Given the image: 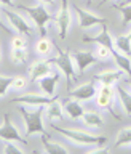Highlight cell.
Listing matches in <instances>:
<instances>
[{"mask_svg": "<svg viewBox=\"0 0 131 154\" xmlns=\"http://www.w3.org/2000/svg\"><path fill=\"white\" fill-rule=\"evenodd\" d=\"M19 112H21L24 122H26V137H31L34 133H42V135L46 133L45 127H43L45 106H35L34 111H29L22 106H19Z\"/></svg>", "mask_w": 131, "mask_h": 154, "instance_id": "6da1fadb", "label": "cell"}, {"mask_svg": "<svg viewBox=\"0 0 131 154\" xmlns=\"http://www.w3.org/2000/svg\"><path fill=\"white\" fill-rule=\"evenodd\" d=\"M53 128L58 133H61L62 137H66L67 140L74 141L77 144H88V146H103L106 144V137H96V135H90L86 132H80V130H70V128H62L58 125H53Z\"/></svg>", "mask_w": 131, "mask_h": 154, "instance_id": "7a4b0ae2", "label": "cell"}, {"mask_svg": "<svg viewBox=\"0 0 131 154\" xmlns=\"http://www.w3.org/2000/svg\"><path fill=\"white\" fill-rule=\"evenodd\" d=\"M18 8L27 11V14L32 18V21L35 23L38 32H40V35L46 37V23L53 19V14L48 11L43 5H40V3L34 5V7H24V5H21V7H18Z\"/></svg>", "mask_w": 131, "mask_h": 154, "instance_id": "3957f363", "label": "cell"}, {"mask_svg": "<svg viewBox=\"0 0 131 154\" xmlns=\"http://www.w3.org/2000/svg\"><path fill=\"white\" fill-rule=\"evenodd\" d=\"M58 56L55 58V63L58 64V67L62 71V74L66 75V82H67V87H72V82H74L75 77H79L75 74V67H74V58L69 55L67 50H61L58 48Z\"/></svg>", "mask_w": 131, "mask_h": 154, "instance_id": "277c9868", "label": "cell"}, {"mask_svg": "<svg viewBox=\"0 0 131 154\" xmlns=\"http://www.w3.org/2000/svg\"><path fill=\"white\" fill-rule=\"evenodd\" d=\"M56 26H58L59 37L64 40L67 37V32H69V27H70V8H69L67 0H62L59 13H58V16H56Z\"/></svg>", "mask_w": 131, "mask_h": 154, "instance_id": "5b68a950", "label": "cell"}, {"mask_svg": "<svg viewBox=\"0 0 131 154\" xmlns=\"http://www.w3.org/2000/svg\"><path fill=\"white\" fill-rule=\"evenodd\" d=\"M55 63V58H50V60H37L29 69V74H31V80L32 82H38L42 77H45L48 74H51V66Z\"/></svg>", "mask_w": 131, "mask_h": 154, "instance_id": "8992f818", "label": "cell"}, {"mask_svg": "<svg viewBox=\"0 0 131 154\" xmlns=\"http://www.w3.org/2000/svg\"><path fill=\"white\" fill-rule=\"evenodd\" d=\"M0 138H2L3 141H19V143H24V144H26V141L22 140V137L19 135V132L16 130V127L13 125V122L10 120V117H8L7 114H5L3 119H2Z\"/></svg>", "mask_w": 131, "mask_h": 154, "instance_id": "52a82bcc", "label": "cell"}, {"mask_svg": "<svg viewBox=\"0 0 131 154\" xmlns=\"http://www.w3.org/2000/svg\"><path fill=\"white\" fill-rule=\"evenodd\" d=\"M55 100H58L56 96H50V95H35V93H27L22 96L14 98V103L18 104H29V106H48L50 103H53Z\"/></svg>", "mask_w": 131, "mask_h": 154, "instance_id": "ba28073f", "label": "cell"}, {"mask_svg": "<svg viewBox=\"0 0 131 154\" xmlns=\"http://www.w3.org/2000/svg\"><path fill=\"white\" fill-rule=\"evenodd\" d=\"M72 58H74V61H75L77 67H79L80 74H83L91 64L101 61L98 58V55H94V53H91V51H74L72 53Z\"/></svg>", "mask_w": 131, "mask_h": 154, "instance_id": "9c48e42d", "label": "cell"}, {"mask_svg": "<svg viewBox=\"0 0 131 154\" xmlns=\"http://www.w3.org/2000/svg\"><path fill=\"white\" fill-rule=\"evenodd\" d=\"M82 42H93V43H98V45H104V47H107L110 51L115 50V42H114V37L110 35V32H109V29L106 24H103V31H101L96 37H88V35H83L82 37Z\"/></svg>", "mask_w": 131, "mask_h": 154, "instance_id": "30bf717a", "label": "cell"}, {"mask_svg": "<svg viewBox=\"0 0 131 154\" xmlns=\"http://www.w3.org/2000/svg\"><path fill=\"white\" fill-rule=\"evenodd\" d=\"M2 11H3V16L8 19L10 24H11L18 32L26 34V35H29V34L32 32V27L29 26V24L26 23V19H24L22 16H19L16 11H11V10H7V8H3Z\"/></svg>", "mask_w": 131, "mask_h": 154, "instance_id": "8fae6325", "label": "cell"}, {"mask_svg": "<svg viewBox=\"0 0 131 154\" xmlns=\"http://www.w3.org/2000/svg\"><path fill=\"white\" fill-rule=\"evenodd\" d=\"M74 11L79 14V24L80 27H93L96 24H106V18H101V16H96V14L90 13V11H85V10H82L80 7H75Z\"/></svg>", "mask_w": 131, "mask_h": 154, "instance_id": "7c38bea8", "label": "cell"}, {"mask_svg": "<svg viewBox=\"0 0 131 154\" xmlns=\"http://www.w3.org/2000/svg\"><path fill=\"white\" fill-rule=\"evenodd\" d=\"M114 103V85H101L96 95V104L101 109H110Z\"/></svg>", "mask_w": 131, "mask_h": 154, "instance_id": "4fadbf2b", "label": "cell"}, {"mask_svg": "<svg viewBox=\"0 0 131 154\" xmlns=\"http://www.w3.org/2000/svg\"><path fill=\"white\" fill-rule=\"evenodd\" d=\"M69 95L75 100L86 101V100H91L96 95V87L93 82H86V84L79 85L75 90H69Z\"/></svg>", "mask_w": 131, "mask_h": 154, "instance_id": "5bb4252c", "label": "cell"}, {"mask_svg": "<svg viewBox=\"0 0 131 154\" xmlns=\"http://www.w3.org/2000/svg\"><path fill=\"white\" fill-rule=\"evenodd\" d=\"M58 80H59V74H58V72H53V74H48L45 77H42V79L38 80V85H40V88L45 95L55 96Z\"/></svg>", "mask_w": 131, "mask_h": 154, "instance_id": "9a60e30c", "label": "cell"}, {"mask_svg": "<svg viewBox=\"0 0 131 154\" xmlns=\"http://www.w3.org/2000/svg\"><path fill=\"white\" fill-rule=\"evenodd\" d=\"M122 71H114V69H109V71H104L101 74L94 75V80H98L101 85H115L117 82L122 79Z\"/></svg>", "mask_w": 131, "mask_h": 154, "instance_id": "2e32d148", "label": "cell"}, {"mask_svg": "<svg viewBox=\"0 0 131 154\" xmlns=\"http://www.w3.org/2000/svg\"><path fill=\"white\" fill-rule=\"evenodd\" d=\"M112 56H114V60L118 64L120 69H122L123 72H127V75L131 79V60H130V56L122 53V51H118L117 48L112 50Z\"/></svg>", "mask_w": 131, "mask_h": 154, "instance_id": "e0dca14e", "label": "cell"}, {"mask_svg": "<svg viewBox=\"0 0 131 154\" xmlns=\"http://www.w3.org/2000/svg\"><path fill=\"white\" fill-rule=\"evenodd\" d=\"M42 144H43V148H45V151L50 152V154H67L69 152V149H67L64 144L55 143V141H48V135L46 133L42 137Z\"/></svg>", "mask_w": 131, "mask_h": 154, "instance_id": "ac0fdd59", "label": "cell"}, {"mask_svg": "<svg viewBox=\"0 0 131 154\" xmlns=\"http://www.w3.org/2000/svg\"><path fill=\"white\" fill-rule=\"evenodd\" d=\"M64 111L66 114L69 116L70 119H82L85 114L83 108H82V104L79 103V101H67V103L64 104Z\"/></svg>", "mask_w": 131, "mask_h": 154, "instance_id": "d6986e66", "label": "cell"}, {"mask_svg": "<svg viewBox=\"0 0 131 154\" xmlns=\"http://www.w3.org/2000/svg\"><path fill=\"white\" fill-rule=\"evenodd\" d=\"M45 112L48 116L50 120H61L62 119V106L58 100H55L53 103H50L48 106H45Z\"/></svg>", "mask_w": 131, "mask_h": 154, "instance_id": "ffe728a7", "label": "cell"}, {"mask_svg": "<svg viewBox=\"0 0 131 154\" xmlns=\"http://www.w3.org/2000/svg\"><path fill=\"white\" fill-rule=\"evenodd\" d=\"M82 119H83V122L91 128H99L101 125L104 124L103 117H101L98 112H94V111H85V114H83Z\"/></svg>", "mask_w": 131, "mask_h": 154, "instance_id": "44dd1931", "label": "cell"}, {"mask_svg": "<svg viewBox=\"0 0 131 154\" xmlns=\"http://www.w3.org/2000/svg\"><path fill=\"white\" fill-rule=\"evenodd\" d=\"M117 93H118V98H120V103H122V108L125 111V114L131 116V95L123 88V87H117Z\"/></svg>", "mask_w": 131, "mask_h": 154, "instance_id": "7402d4cb", "label": "cell"}, {"mask_svg": "<svg viewBox=\"0 0 131 154\" xmlns=\"http://www.w3.org/2000/svg\"><path fill=\"white\" fill-rule=\"evenodd\" d=\"M115 47H117L118 51L131 56V38H130V35H118L115 38Z\"/></svg>", "mask_w": 131, "mask_h": 154, "instance_id": "603a6c76", "label": "cell"}, {"mask_svg": "<svg viewBox=\"0 0 131 154\" xmlns=\"http://www.w3.org/2000/svg\"><path fill=\"white\" fill-rule=\"evenodd\" d=\"M131 143V127H125L118 132L117 141L114 143V148H120V146H127Z\"/></svg>", "mask_w": 131, "mask_h": 154, "instance_id": "cb8c5ba5", "label": "cell"}, {"mask_svg": "<svg viewBox=\"0 0 131 154\" xmlns=\"http://www.w3.org/2000/svg\"><path fill=\"white\" fill-rule=\"evenodd\" d=\"M10 58L16 64H22L27 61V50L26 48H11L10 50Z\"/></svg>", "mask_w": 131, "mask_h": 154, "instance_id": "d4e9b609", "label": "cell"}, {"mask_svg": "<svg viewBox=\"0 0 131 154\" xmlns=\"http://www.w3.org/2000/svg\"><path fill=\"white\" fill-rule=\"evenodd\" d=\"M51 47H53L51 40H48L46 37H42L40 40L35 43V51L38 53V55H42V56H46L48 53L51 51Z\"/></svg>", "mask_w": 131, "mask_h": 154, "instance_id": "484cf974", "label": "cell"}, {"mask_svg": "<svg viewBox=\"0 0 131 154\" xmlns=\"http://www.w3.org/2000/svg\"><path fill=\"white\" fill-rule=\"evenodd\" d=\"M115 8L122 14V24H130L131 23V3L130 5H114Z\"/></svg>", "mask_w": 131, "mask_h": 154, "instance_id": "4316f807", "label": "cell"}, {"mask_svg": "<svg viewBox=\"0 0 131 154\" xmlns=\"http://www.w3.org/2000/svg\"><path fill=\"white\" fill-rule=\"evenodd\" d=\"M13 82H14V77H8V75L0 77V95L2 96L7 95V91L13 87Z\"/></svg>", "mask_w": 131, "mask_h": 154, "instance_id": "83f0119b", "label": "cell"}, {"mask_svg": "<svg viewBox=\"0 0 131 154\" xmlns=\"http://www.w3.org/2000/svg\"><path fill=\"white\" fill-rule=\"evenodd\" d=\"M3 152L5 154H22L24 151L19 146H16L13 141H5L3 144Z\"/></svg>", "mask_w": 131, "mask_h": 154, "instance_id": "f1b7e54d", "label": "cell"}, {"mask_svg": "<svg viewBox=\"0 0 131 154\" xmlns=\"http://www.w3.org/2000/svg\"><path fill=\"white\" fill-rule=\"evenodd\" d=\"M96 55H98V58H99L101 61H106V60H109V58L112 56V51H110L107 47H104V45H98Z\"/></svg>", "mask_w": 131, "mask_h": 154, "instance_id": "f546056e", "label": "cell"}, {"mask_svg": "<svg viewBox=\"0 0 131 154\" xmlns=\"http://www.w3.org/2000/svg\"><path fill=\"white\" fill-rule=\"evenodd\" d=\"M10 47H11V48H26V40H24L21 35L13 37V38H11V43H10Z\"/></svg>", "mask_w": 131, "mask_h": 154, "instance_id": "4dcf8cb0", "label": "cell"}, {"mask_svg": "<svg viewBox=\"0 0 131 154\" xmlns=\"http://www.w3.org/2000/svg\"><path fill=\"white\" fill-rule=\"evenodd\" d=\"M26 85H27V80L24 79V77H21V75L14 77V82H13V88L14 90H22Z\"/></svg>", "mask_w": 131, "mask_h": 154, "instance_id": "1f68e13d", "label": "cell"}, {"mask_svg": "<svg viewBox=\"0 0 131 154\" xmlns=\"http://www.w3.org/2000/svg\"><path fill=\"white\" fill-rule=\"evenodd\" d=\"M3 5H10V7H13V0H2Z\"/></svg>", "mask_w": 131, "mask_h": 154, "instance_id": "d6a6232c", "label": "cell"}, {"mask_svg": "<svg viewBox=\"0 0 131 154\" xmlns=\"http://www.w3.org/2000/svg\"><path fill=\"white\" fill-rule=\"evenodd\" d=\"M40 2H43V3H50V5H53V3H55V0H40Z\"/></svg>", "mask_w": 131, "mask_h": 154, "instance_id": "836d02e7", "label": "cell"}, {"mask_svg": "<svg viewBox=\"0 0 131 154\" xmlns=\"http://www.w3.org/2000/svg\"><path fill=\"white\" fill-rule=\"evenodd\" d=\"M131 0H122V5H130Z\"/></svg>", "mask_w": 131, "mask_h": 154, "instance_id": "e575fe53", "label": "cell"}, {"mask_svg": "<svg viewBox=\"0 0 131 154\" xmlns=\"http://www.w3.org/2000/svg\"><path fill=\"white\" fill-rule=\"evenodd\" d=\"M106 2H109V0H103V2H101V5H104Z\"/></svg>", "mask_w": 131, "mask_h": 154, "instance_id": "d590c367", "label": "cell"}, {"mask_svg": "<svg viewBox=\"0 0 131 154\" xmlns=\"http://www.w3.org/2000/svg\"><path fill=\"white\" fill-rule=\"evenodd\" d=\"M86 2H88V5H91V0H86Z\"/></svg>", "mask_w": 131, "mask_h": 154, "instance_id": "8d00e7d4", "label": "cell"}, {"mask_svg": "<svg viewBox=\"0 0 131 154\" xmlns=\"http://www.w3.org/2000/svg\"><path fill=\"white\" fill-rule=\"evenodd\" d=\"M128 35H130V38H131V31H130V34H128Z\"/></svg>", "mask_w": 131, "mask_h": 154, "instance_id": "74e56055", "label": "cell"}]
</instances>
